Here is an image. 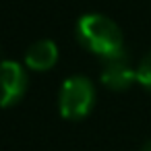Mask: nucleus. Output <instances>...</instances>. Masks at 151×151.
I'll use <instances>...</instances> for the list:
<instances>
[{"mask_svg":"<svg viewBox=\"0 0 151 151\" xmlns=\"http://www.w3.org/2000/svg\"><path fill=\"white\" fill-rule=\"evenodd\" d=\"M77 42L91 54L110 58L124 50V37L120 27L106 15L89 13L77 21Z\"/></svg>","mask_w":151,"mask_h":151,"instance_id":"nucleus-1","label":"nucleus"},{"mask_svg":"<svg viewBox=\"0 0 151 151\" xmlns=\"http://www.w3.org/2000/svg\"><path fill=\"white\" fill-rule=\"evenodd\" d=\"M95 85L83 75L68 77L58 91V112L64 120H83L95 106Z\"/></svg>","mask_w":151,"mask_h":151,"instance_id":"nucleus-2","label":"nucleus"},{"mask_svg":"<svg viewBox=\"0 0 151 151\" xmlns=\"http://www.w3.org/2000/svg\"><path fill=\"white\" fill-rule=\"evenodd\" d=\"M27 87H29L27 66L13 60L0 62V108L17 106L25 97Z\"/></svg>","mask_w":151,"mask_h":151,"instance_id":"nucleus-3","label":"nucleus"},{"mask_svg":"<svg viewBox=\"0 0 151 151\" xmlns=\"http://www.w3.org/2000/svg\"><path fill=\"white\" fill-rule=\"evenodd\" d=\"M137 81V68L130 64V56L126 50L104 58L101 64V83L110 91H124Z\"/></svg>","mask_w":151,"mask_h":151,"instance_id":"nucleus-4","label":"nucleus"},{"mask_svg":"<svg viewBox=\"0 0 151 151\" xmlns=\"http://www.w3.org/2000/svg\"><path fill=\"white\" fill-rule=\"evenodd\" d=\"M58 62V46L52 40H40L25 52V66L35 73H46Z\"/></svg>","mask_w":151,"mask_h":151,"instance_id":"nucleus-5","label":"nucleus"},{"mask_svg":"<svg viewBox=\"0 0 151 151\" xmlns=\"http://www.w3.org/2000/svg\"><path fill=\"white\" fill-rule=\"evenodd\" d=\"M137 83L143 89L151 91V52L147 56H143L141 62L137 64Z\"/></svg>","mask_w":151,"mask_h":151,"instance_id":"nucleus-6","label":"nucleus"},{"mask_svg":"<svg viewBox=\"0 0 151 151\" xmlns=\"http://www.w3.org/2000/svg\"><path fill=\"white\" fill-rule=\"evenodd\" d=\"M141 151H151V141H147V143L143 145V149H141Z\"/></svg>","mask_w":151,"mask_h":151,"instance_id":"nucleus-7","label":"nucleus"},{"mask_svg":"<svg viewBox=\"0 0 151 151\" xmlns=\"http://www.w3.org/2000/svg\"><path fill=\"white\" fill-rule=\"evenodd\" d=\"M0 62H2V60H0Z\"/></svg>","mask_w":151,"mask_h":151,"instance_id":"nucleus-8","label":"nucleus"}]
</instances>
